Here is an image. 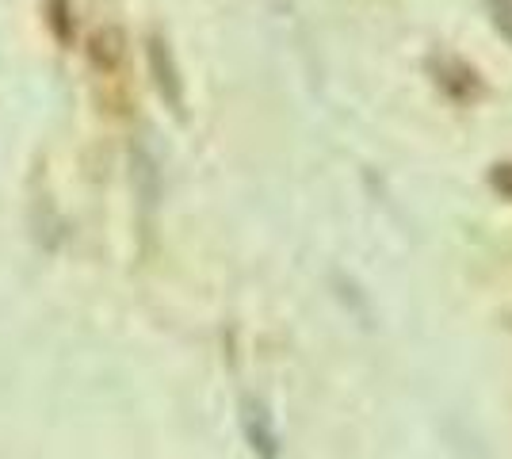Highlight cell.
I'll return each mask as SVG.
<instances>
[{
    "label": "cell",
    "mask_w": 512,
    "mask_h": 459,
    "mask_svg": "<svg viewBox=\"0 0 512 459\" xmlns=\"http://www.w3.org/2000/svg\"><path fill=\"white\" fill-rule=\"evenodd\" d=\"M482 4H486V12H490L493 27L512 43V0H482Z\"/></svg>",
    "instance_id": "cell-5"
},
{
    "label": "cell",
    "mask_w": 512,
    "mask_h": 459,
    "mask_svg": "<svg viewBox=\"0 0 512 459\" xmlns=\"http://www.w3.org/2000/svg\"><path fill=\"white\" fill-rule=\"evenodd\" d=\"M146 58H150L153 85H157V92H161V100L180 115V111H184V81H180V69H176L169 39L150 35V39H146Z\"/></svg>",
    "instance_id": "cell-1"
},
{
    "label": "cell",
    "mask_w": 512,
    "mask_h": 459,
    "mask_svg": "<svg viewBox=\"0 0 512 459\" xmlns=\"http://www.w3.org/2000/svg\"><path fill=\"white\" fill-rule=\"evenodd\" d=\"M88 54H92V62L104 69V73H111V69L123 62V31H119V27L96 31L92 43H88Z\"/></svg>",
    "instance_id": "cell-3"
},
{
    "label": "cell",
    "mask_w": 512,
    "mask_h": 459,
    "mask_svg": "<svg viewBox=\"0 0 512 459\" xmlns=\"http://www.w3.org/2000/svg\"><path fill=\"white\" fill-rule=\"evenodd\" d=\"M432 73H436V85L448 92L451 100H459V104H470L478 92H482V73H474V69L463 62V58H432Z\"/></svg>",
    "instance_id": "cell-2"
},
{
    "label": "cell",
    "mask_w": 512,
    "mask_h": 459,
    "mask_svg": "<svg viewBox=\"0 0 512 459\" xmlns=\"http://www.w3.org/2000/svg\"><path fill=\"white\" fill-rule=\"evenodd\" d=\"M490 180H493V188H497L501 196L512 199V165H493Z\"/></svg>",
    "instance_id": "cell-6"
},
{
    "label": "cell",
    "mask_w": 512,
    "mask_h": 459,
    "mask_svg": "<svg viewBox=\"0 0 512 459\" xmlns=\"http://www.w3.org/2000/svg\"><path fill=\"white\" fill-rule=\"evenodd\" d=\"M43 16L50 35L62 46H73V35H77V23H73V0H43Z\"/></svg>",
    "instance_id": "cell-4"
}]
</instances>
